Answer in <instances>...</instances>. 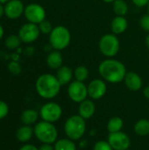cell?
I'll use <instances>...</instances> for the list:
<instances>
[{
    "mask_svg": "<svg viewBox=\"0 0 149 150\" xmlns=\"http://www.w3.org/2000/svg\"><path fill=\"white\" fill-rule=\"evenodd\" d=\"M39 28H40V31L42 33H45V34L50 33L52 32V30H53V27H52L51 23L48 20H46V19H44L42 22L40 23Z\"/></svg>",
    "mask_w": 149,
    "mask_h": 150,
    "instance_id": "obj_28",
    "label": "cell"
},
{
    "mask_svg": "<svg viewBox=\"0 0 149 150\" xmlns=\"http://www.w3.org/2000/svg\"><path fill=\"white\" fill-rule=\"evenodd\" d=\"M9 0H0V3H5V2H8Z\"/></svg>",
    "mask_w": 149,
    "mask_h": 150,
    "instance_id": "obj_40",
    "label": "cell"
},
{
    "mask_svg": "<svg viewBox=\"0 0 149 150\" xmlns=\"http://www.w3.org/2000/svg\"><path fill=\"white\" fill-rule=\"evenodd\" d=\"M140 25L141 27L146 31V32H148L149 33V15H144L141 17V18L140 19Z\"/></svg>",
    "mask_w": 149,
    "mask_h": 150,
    "instance_id": "obj_29",
    "label": "cell"
},
{
    "mask_svg": "<svg viewBox=\"0 0 149 150\" xmlns=\"http://www.w3.org/2000/svg\"><path fill=\"white\" fill-rule=\"evenodd\" d=\"M93 150H114L111 144L108 142V141H97L94 146H93Z\"/></svg>",
    "mask_w": 149,
    "mask_h": 150,
    "instance_id": "obj_27",
    "label": "cell"
},
{
    "mask_svg": "<svg viewBox=\"0 0 149 150\" xmlns=\"http://www.w3.org/2000/svg\"><path fill=\"white\" fill-rule=\"evenodd\" d=\"M68 96L75 103H81L83 100L87 99L88 88L83 82L80 81H72L68 86Z\"/></svg>",
    "mask_w": 149,
    "mask_h": 150,
    "instance_id": "obj_8",
    "label": "cell"
},
{
    "mask_svg": "<svg viewBox=\"0 0 149 150\" xmlns=\"http://www.w3.org/2000/svg\"><path fill=\"white\" fill-rule=\"evenodd\" d=\"M18 150H39V149L32 144H25L24 146H22Z\"/></svg>",
    "mask_w": 149,
    "mask_h": 150,
    "instance_id": "obj_33",
    "label": "cell"
},
{
    "mask_svg": "<svg viewBox=\"0 0 149 150\" xmlns=\"http://www.w3.org/2000/svg\"><path fill=\"white\" fill-rule=\"evenodd\" d=\"M40 28L33 23L25 24L19 30L18 37L25 43H31L35 41L40 35Z\"/></svg>",
    "mask_w": 149,
    "mask_h": 150,
    "instance_id": "obj_12",
    "label": "cell"
},
{
    "mask_svg": "<svg viewBox=\"0 0 149 150\" xmlns=\"http://www.w3.org/2000/svg\"><path fill=\"white\" fill-rule=\"evenodd\" d=\"M143 95H144V97H145L147 99H148L149 100V85L146 86V87L144 88V90H143Z\"/></svg>",
    "mask_w": 149,
    "mask_h": 150,
    "instance_id": "obj_35",
    "label": "cell"
},
{
    "mask_svg": "<svg viewBox=\"0 0 149 150\" xmlns=\"http://www.w3.org/2000/svg\"><path fill=\"white\" fill-rule=\"evenodd\" d=\"M9 112V107L7 104L2 100H0V120L4 119Z\"/></svg>",
    "mask_w": 149,
    "mask_h": 150,
    "instance_id": "obj_30",
    "label": "cell"
},
{
    "mask_svg": "<svg viewBox=\"0 0 149 150\" xmlns=\"http://www.w3.org/2000/svg\"><path fill=\"white\" fill-rule=\"evenodd\" d=\"M86 132V122L79 114L68 117L64 123V133L67 138L72 141H78L83 137Z\"/></svg>",
    "mask_w": 149,
    "mask_h": 150,
    "instance_id": "obj_3",
    "label": "cell"
},
{
    "mask_svg": "<svg viewBox=\"0 0 149 150\" xmlns=\"http://www.w3.org/2000/svg\"><path fill=\"white\" fill-rule=\"evenodd\" d=\"M3 35H4V30H3L2 26L0 25V39L3 37Z\"/></svg>",
    "mask_w": 149,
    "mask_h": 150,
    "instance_id": "obj_38",
    "label": "cell"
},
{
    "mask_svg": "<svg viewBox=\"0 0 149 150\" xmlns=\"http://www.w3.org/2000/svg\"><path fill=\"white\" fill-rule=\"evenodd\" d=\"M96 112V105L91 99H85L79 103L78 114L85 120L91 119Z\"/></svg>",
    "mask_w": 149,
    "mask_h": 150,
    "instance_id": "obj_15",
    "label": "cell"
},
{
    "mask_svg": "<svg viewBox=\"0 0 149 150\" xmlns=\"http://www.w3.org/2000/svg\"><path fill=\"white\" fill-rule=\"evenodd\" d=\"M34 135L42 143L53 144L57 141L58 130L53 123L47 121L38 122L34 128Z\"/></svg>",
    "mask_w": 149,
    "mask_h": 150,
    "instance_id": "obj_4",
    "label": "cell"
},
{
    "mask_svg": "<svg viewBox=\"0 0 149 150\" xmlns=\"http://www.w3.org/2000/svg\"><path fill=\"white\" fill-rule=\"evenodd\" d=\"M39 150H54V148L51 144L42 143V145L39 148Z\"/></svg>",
    "mask_w": 149,
    "mask_h": 150,
    "instance_id": "obj_34",
    "label": "cell"
},
{
    "mask_svg": "<svg viewBox=\"0 0 149 150\" xmlns=\"http://www.w3.org/2000/svg\"><path fill=\"white\" fill-rule=\"evenodd\" d=\"M40 116L44 121L50 123L56 122L62 116V108L55 102L46 103L40 110Z\"/></svg>",
    "mask_w": 149,
    "mask_h": 150,
    "instance_id": "obj_7",
    "label": "cell"
},
{
    "mask_svg": "<svg viewBox=\"0 0 149 150\" xmlns=\"http://www.w3.org/2000/svg\"><path fill=\"white\" fill-rule=\"evenodd\" d=\"M19 44H20V38L16 35H10L5 40V45L10 49L17 48L19 46Z\"/></svg>",
    "mask_w": 149,
    "mask_h": 150,
    "instance_id": "obj_26",
    "label": "cell"
},
{
    "mask_svg": "<svg viewBox=\"0 0 149 150\" xmlns=\"http://www.w3.org/2000/svg\"><path fill=\"white\" fill-rule=\"evenodd\" d=\"M9 70L13 75H18L21 71V68L18 63L17 62H11L9 64Z\"/></svg>",
    "mask_w": 149,
    "mask_h": 150,
    "instance_id": "obj_31",
    "label": "cell"
},
{
    "mask_svg": "<svg viewBox=\"0 0 149 150\" xmlns=\"http://www.w3.org/2000/svg\"><path fill=\"white\" fill-rule=\"evenodd\" d=\"M54 150H76V145L74 141L68 138H63L57 140L54 143Z\"/></svg>",
    "mask_w": 149,
    "mask_h": 150,
    "instance_id": "obj_23",
    "label": "cell"
},
{
    "mask_svg": "<svg viewBox=\"0 0 149 150\" xmlns=\"http://www.w3.org/2000/svg\"><path fill=\"white\" fill-rule=\"evenodd\" d=\"M145 43H146L147 47L149 48V34L146 37V39H145Z\"/></svg>",
    "mask_w": 149,
    "mask_h": 150,
    "instance_id": "obj_36",
    "label": "cell"
},
{
    "mask_svg": "<svg viewBox=\"0 0 149 150\" xmlns=\"http://www.w3.org/2000/svg\"><path fill=\"white\" fill-rule=\"evenodd\" d=\"M25 15L30 23L40 24L46 18V11L44 8L37 4H31L25 9Z\"/></svg>",
    "mask_w": 149,
    "mask_h": 150,
    "instance_id": "obj_11",
    "label": "cell"
},
{
    "mask_svg": "<svg viewBox=\"0 0 149 150\" xmlns=\"http://www.w3.org/2000/svg\"><path fill=\"white\" fill-rule=\"evenodd\" d=\"M113 11L116 16L125 17L128 12V4L125 0H116L113 2Z\"/></svg>",
    "mask_w": 149,
    "mask_h": 150,
    "instance_id": "obj_24",
    "label": "cell"
},
{
    "mask_svg": "<svg viewBox=\"0 0 149 150\" xmlns=\"http://www.w3.org/2000/svg\"><path fill=\"white\" fill-rule=\"evenodd\" d=\"M61 83V85H67L72 82V78L74 76V72L68 66H61L57 69L55 76Z\"/></svg>",
    "mask_w": 149,
    "mask_h": 150,
    "instance_id": "obj_16",
    "label": "cell"
},
{
    "mask_svg": "<svg viewBox=\"0 0 149 150\" xmlns=\"http://www.w3.org/2000/svg\"><path fill=\"white\" fill-rule=\"evenodd\" d=\"M74 77L76 81L84 82L89 77V69L85 66H78L74 70Z\"/></svg>",
    "mask_w": 149,
    "mask_h": 150,
    "instance_id": "obj_25",
    "label": "cell"
},
{
    "mask_svg": "<svg viewBox=\"0 0 149 150\" xmlns=\"http://www.w3.org/2000/svg\"><path fill=\"white\" fill-rule=\"evenodd\" d=\"M4 11V7L0 4V17H2V16H3Z\"/></svg>",
    "mask_w": 149,
    "mask_h": 150,
    "instance_id": "obj_37",
    "label": "cell"
},
{
    "mask_svg": "<svg viewBox=\"0 0 149 150\" xmlns=\"http://www.w3.org/2000/svg\"><path fill=\"white\" fill-rule=\"evenodd\" d=\"M35 87L40 97L45 99H52L59 94L61 85L55 76L43 74L38 77Z\"/></svg>",
    "mask_w": 149,
    "mask_h": 150,
    "instance_id": "obj_2",
    "label": "cell"
},
{
    "mask_svg": "<svg viewBox=\"0 0 149 150\" xmlns=\"http://www.w3.org/2000/svg\"><path fill=\"white\" fill-rule=\"evenodd\" d=\"M107 141L114 150H127L131 146L130 137L122 131L109 134Z\"/></svg>",
    "mask_w": 149,
    "mask_h": 150,
    "instance_id": "obj_9",
    "label": "cell"
},
{
    "mask_svg": "<svg viewBox=\"0 0 149 150\" xmlns=\"http://www.w3.org/2000/svg\"><path fill=\"white\" fill-rule=\"evenodd\" d=\"M100 52L107 58H112L115 56L120 47V43L114 33H107L101 37L98 43Z\"/></svg>",
    "mask_w": 149,
    "mask_h": 150,
    "instance_id": "obj_6",
    "label": "cell"
},
{
    "mask_svg": "<svg viewBox=\"0 0 149 150\" xmlns=\"http://www.w3.org/2000/svg\"><path fill=\"white\" fill-rule=\"evenodd\" d=\"M127 26H128L127 19L122 16H116L111 23L112 32V33L116 35L121 34L124 32H126V30L127 29Z\"/></svg>",
    "mask_w": 149,
    "mask_h": 150,
    "instance_id": "obj_17",
    "label": "cell"
},
{
    "mask_svg": "<svg viewBox=\"0 0 149 150\" xmlns=\"http://www.w3.org/2000/svg\"><path fill=\"white\" fill-rule=\"evenodd\" d=\"M132 2L137 7H145V6H148L149 0H132Z\"/></svg>",
    "mask_w": 149,
    "mask_h": 150,
    "instance_id": "obj_32",
    "label": "cell"
},
{
    "mask_svg": "<svg viewBox=\"0 0 149 150\" xmlns=\"http://www.w3.org/2000/svg\"><path fill=\"white\" fill-rule=\"evenodd\" d=\"M148 15H149V3H148Z\"/></svg>",
    "mask_w": 149,
    "mask_h": 150,
    "instance_id": "obj_41",
    "label": "cell"
},
{
    "mask_svg": "<svg viewBox=\"0 0 149 150\" xmlns=\"http://www.w3.org/2000/svg\"><path fill=\"white\" fill-rule=\"evenodd\" d=\"M71 34L69 30L63 26L58 25L53 28L49 35V42L53 48L55 50H63L70 43Z\"/></svg>",
    "mask_w": 149,
    "mask_h": 150,
    "instance_id": "obj_5",
    "label": "cell"
},
{
    "mask_svg": "<svg viewBox=\"0 0 149 150\" xmlns=\"http://www.w3.org/2000/svg\"><path fill=\"white\" fill-rule=\"evenodd\" d=\"M123 127H124L123 120L120 117L115 116L109 120V121L107 122L106 128H107L109 134H112V133L120 132L122 130Z\"/></svg>",
    "mask_w": 149,
    "mask_h": 150,
    "instance_id": "obj_22",
    "label": "cell"
},
{
    "mask_svg": "<svg viewBox=\"0 0 149 150\" xmlns=\"http://www.w3.org/2000/svg\"><path fill=\"white\" fill-rule=\"evenodd\" d=\"M62 62H63L62 54L59 50L52 51L47 57V63L50 69H58L62 66Z\"/></svg>",
    "mask_w": 149,
    "mask_h": 150,
    "instance_id": "obj_18",
    "label": "cell"
},
{
    "mask_svg": "<svg viewBox=\"0 0 149 150\" xmlns=\"http://www.w3.org/2000/svg\"><path fill=\"white\" fill-rule=\"evenodd\" d=\"M124 82L128 90L132 91H138L142 87V78L139 74L133 71H128L126 74Z\"/></svg>",
    "mask_w": 149,
    "mask_h": 150,
    "instance_id": "obj_13",
    "label": "cell"
},
{
    "mask_svg": "<svg viewBox=\"0 0 149 150\" xmlns=\"http://www.w3.org/2000/svg\"><path fill=\"white\" fill-rule=\"evenodd\" d=\"M126 72V66L121 62L112 58L104 60L98 66V73L101 77L111 83H119L124 81Z\"/></svg>",
    "mask_w": 149,
    "mask_h": 150,
    "instance_id": "obj_1",
    "label": "cell"
},
{
    "mask_svg": "<svg viewBox=\"0 0 149 150\" xmlns=\"http://www.w3.org/2000/svg\"><path fill=\"white\" fill-rule=\"evenodd\" d=\"M88 88V95L92 100L101 99L107 91V85L104 79L96 78L90 82L87 85Z\"/></svg>",
    "mask_w": 149,
    "mask_h": 150,
    "instance_id": "obj_10",
    "label": "cell"
},
{
    "mask_svg": "<svg viewBox=\"0 0 149 150\" xmlns=\"http://www.w3.org/2000/svg\"><path fill=\"white\" fill-rule=\"evenodd\" d=\"M102 1H104L105 3H108V4H110V3H113L114 1H116V0H102Z\"/></svg>",
    "mask_w": 149,
    "mask_h": 150,
    "instance_id": "obj_39",
    "label": "cell"
},
{
    "mask_svg": "<svg viewBox=\"0 0 149 150\" xmlns=\"http://www.w3.org/2000/svg\"><path fill=\"white\" fill-rule=\"evenodd\" d=\"M134 133L141 137L148 136L149 134V120L141 119L139 120L133 127Z\"/></svg>",
    "mask_w": 149,
    "mask_h": 150,
    "instance_id": "obj_21",
    "label": "cell"
},
{
    "mask_svg": "<svg viewBox=\"0 0 149 150\" xmlns=\"http://www.w3.org/2000/svg\"><path fill=\"white\" fill-rule=\"evenodd\" d=\"M34 134V130L31 126L24 125L23 127H19L16 133L17 139L21 142H26L31 140L32 135Z\"/></svg>",
    "mask_w": 149,
    "mask_h": 150,
    "instance_id": "obj_20",
    "label": "cell"
},
{
    "mask_svg": "<svg viewBox=\"0 0 149 150\" xmlns=\"http://www.w3.org/2000/svg\"><path fill=\"white\" fill-rule=\"evenodd\" d=\"M40 116V113L33 109H27L21 113L20 120L24 125L32 126L36 123Z\"/></svg>",
    "mask_w": 149,
    "mask_h": 150,
    "instance_id": "obj_19",
    "label": "cell"
},
{
    "mask_svg": "<svg viewBox=\"0 0 149 150\" xmlns=\"http://www.w3.org/2000/svg\"><path fill=\"white\" fill-rule=\"evenodd\" d=\"M24 11V5L19 0H11L4 7V13L10 18H18Z\"/></svg>",
    "mask_w": 149,
    "mask_h": 150,
    "instance_id": "obj_14",
    "label": "cell"
}]
</instances>
